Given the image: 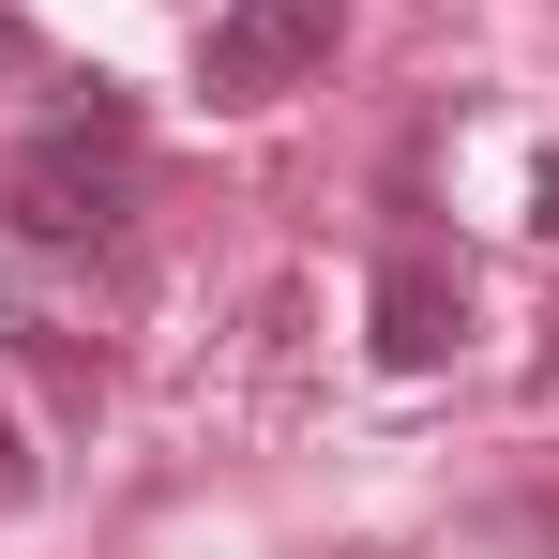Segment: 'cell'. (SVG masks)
Segmentation results:
<instances>
[{
    "instance_id": "3",
    "label": "cell",
    "mask_w": 559,
    "mask_h": 559,
    "mask_svg": "<svg viewBox=\"0 0 559 559\" xmlns=\"http://www.w3.org/2000/svg\"><path fill=\"white\" fill-rule=\"evenodd\" d=\"M364 318H378V364H393V378H439L468 348V273L408 242V258H378V302H364Z\"/></svg>"
},
{
    "instance_id": "4",
    "label": "cell",
    "mask_w": 559,
    "mask_h": 559,
    "mask_svg": "<svg viewBox=\"0 0 559 559\" xmlns=\"http://www.w3.org/2000/svg\"><path fill=\"white\" fill-rule=\"evenodd\" d=\"M31 499V454H15V408H0V514Z\"/></svg>"
},
{
    "instance_id": "1",
    "label": "cell",
    "mask_w": 559,
    "mask_h": 559,
    "mask_svg": "<svg viewBox=\"0 0 559 559\" xmlns=\"http://www.w3.org/2000/svg\"><path fill=\"white\" fill-rule=\"evenodd\" d=\"M0 212H15V242H31V258H106V242H121V212H136V106H121V92L61 106V121L15 152Z\"/></svg>"
},
{
    "instance_id": "2",
    "label": "cell",
    "mask_w": 559,
    "mask_h": 559,
    "mask_svg": "<svg viewBox=\"0 0 559 559\" xmlns=\"http://www.w3.org/2000/svg\"><path fill=\"white\" fill-rule=\"evenodd\" d=\"M333 31H348V0H227L212 46H197V92L212 106H273V92H302L333 61Z\"/></svg>"
},
{
    "instance_id": "5",
    "label": "cell",
    "mask_w": 559,
    "mask_h": 559,
    "mask_svg": "<svg viewBox=\"0 0 559 559\" xmlns=\"http://www.w3.org/2000/svg\"><path fill=\"white\" fill-rule=\"evenodd\" d=\"M530 227H545V242H559V167H545V197H530Z\"/></svg>"
}]
</instances>
